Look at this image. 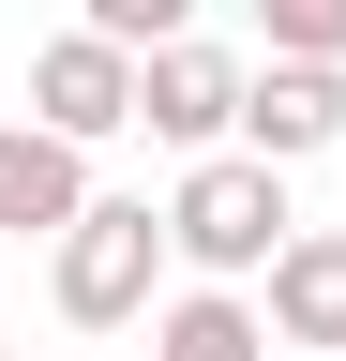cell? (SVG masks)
Masks as SVG:
<instances>
[{"instance_id":"cell-7","label":"cell","mask_w":346,"mask_h":361,"mask_svg":"<svg viewBox=\"0 0 346 361\" xmlns=\"http://www.w3.org/2000/svg\"><path fill=\"white\" fill-rule=\"evenodd\" d=\"M271 346H331L346 361V226H286V256H271Z\"/></svg>"},{"instance_id":"cell-1","label":"cell","mask_w":346,"mask_h":361,"mask_svg":"<svg viewBox=\"0 0 346 361\" xmlns=\"http://www.w3.org/2000/svg\"><path fill=\"white\" fill-rule=\"evenodd\" d=\"M166 241H181V271H211V286H241V271H271L286 256V166L271 151H196L181 166V196H166Z\"/></svg>"},{"instance_id":"cell-5","label":"cell","mask_w":346,"mask_h":361,"mask_svg":"<svg viewBox=\"0 0 346 361\" xmlns=\"http://www.w3.org/2000/svg\"><path fill=\"white\" fill-rule=\"evenodd\" d=\"M241 151H271V166H316V151H346V61H256L241 75Z\"/></svg>"},{"instance_id":"cell-4","label":"cell","mask_w":346,"mask_h":361,"mask_svg":"<svg viewBox=\"0 0 346 361\" xmlns=\"http://www.w3.org/2000/svg\"><path fill=\"white\" fill-rule=\"evenodd\" d=\"M136 121L166 135V151H226V135H241V61L196 45V30H166L151 61H136Z\"/></svg>"},{"instance_id":"cell-9","label":"cell","mask_w":346,"mask_h":361,"mask_svg":"<svg viewBox=\"0 0 346 361\" xmlns=\"http://www.w3.org/2000/svg\"><path fill=\"white\" fill-rule=\"evenodd\" d=\"M256 30L286 61H346V0H256Z\"/></svg>"},{"instance_id":"cell-2","label":"cell","mask_w":346,"mask_h":361,"mask_svg":"<svg viewBox=\"0 0 346 361\" xmlns=\"http://www.w3.org/2000/svg\"><path fill=\"white\" fill-rule=\"evenodd\" d=\"M166 256H181V241H166V211H151V196H91V211L46 241V286H61L75 331H121V316H151Z\"/></svg>"},{"instance_id":"cell-10","label":"cell","mask_w":346,"mask_h":361,"mask_svg":"<svg viewBox=\"0 0 346 361\" xmlns=\"http://www.w3.org/2000/svg\"><path fill=\"white\" fill-rule=\"evenodd\" d=\"M91 30H121V45H136V61H151L166 30H196V0H91Z\"/></svg>"},{"instance_id":"cell-11","label":"cell","mask_w":346,"mask_h":361,"mask_svg":"<svg viewBox=\"0 0 346 361\" xmlns=\"http://www.w3.org/2000/svg\"><path fill=\"white\" fill-rule=\"evenodd\" d=\"M0 361H16V346H0Z\"/></svg>"},{"instance_id":"cell-3","label":"cell","mask_w":346,"mask_h":361,"mask_svg":"<svg viewBox=\"0 0 346 361\" xmlns=\"http://www.w3.org/2000/svg\"><path fill=\"white\" fill-rule=\"evenodd\" d=\"M30 121H61V135H91V151H106V135H136V45L75 16V30L46 45V61H30Z\"/></svg>"},{"instance_id":"cell-6","label":"cell","mask_w":346,"mask_h":361,"mask_svg":"<svg viewBox=\"0 0 346 361\" xmlns=\"http://www.w3.org/2000/svg\"><path fill=\"white\" fill-rule=\"evenodd\" d=\"M75 211H91V135H61V121H0V226H16V241H61Z\"/></svg>"},{"instance_id":"cell-8","label":"cell","mask_w":346,"mask_h":361,"mask_svg":"<svg viewBox=\"0 0 346 361\" xmlns=\"http://www.w3.org/2000/svg\"><path fill=\"white\" fill-rule=\"evenodd\" d=\"M151 361H271V316H256L241 286H196L151 316Z\"/></svg>"}]
</instances>
